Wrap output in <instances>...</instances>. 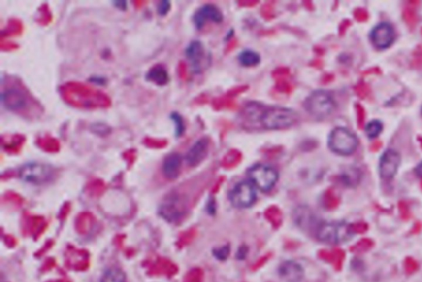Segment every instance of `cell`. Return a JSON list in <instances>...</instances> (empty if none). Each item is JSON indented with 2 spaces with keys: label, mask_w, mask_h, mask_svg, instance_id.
<instances>
[{
  "label": "cell",
  "mask_w": 422,
  "mask_h": 282,
  "mask_svg": "<svg viewBox=\"0 0 422 282\" xmlns=\"http://www.w3.org/2000/svg\"><path fill=\"white\" fill-rule=\"evenodd\" d=\"M259 122L266 130H282L293 126L298 121V114L283 106H270L260 112Z\"/></svg>",
  "instance_id": "obj_1"
},
{
  "label": "cell",
  "mask_w": 422,
  "mask_h": 282,
  "mask_svg": "<svg viewBox=\"0 0 422 282\" xmlns=\"http://www.w3.org/2000/svg\"><path fill=\"white\" fill-rule=\"evenodd\" d=\"M356 90H357L358 96L360 97L361 99H365V98L369 96V93H370V88H369V84L364 83V82H360L357 86Z\"/></svg>",
  "instance_id": "obj_27"
},
{
  "label": "cell",
  "mask_w": 422,
  "mask_h": 282,
  "mask_svg": "<svg viewBox=\"0 0 422 282\" xmlns=\"http://www.w3.org/2000/svg\"><path fill=\"white\" fill-rule=\"evenodd\" d=\"M407 3V5L403 9L402 17H403L405 23H407L408 27L414 28L418 22L416 8L419 4L420 2L419 1H408Z\"/></svg>",
  "instance_id": "obj_18"
},
{
  "label": "cell",
  "mask_w": 422,
  "mask_h": 282,
  "mask_svg": "<svg viewBox=\"0 0 422 282\" xmlns=\"http://www.w3.org/2000/svg\"><path fill=\"white\" fill-rule=\"evenodd\" d=\"M182 158L178 153L168 154L162 163V173L166 178L175 180L178 177L182 169Z\"/></svg>",
  "instance_id": "obj_15"
},
{
  "label": "cell",
  "mask_w": 422,
  "mask_h": 282,
  "mask_svg": "<svg viewBox=\"0 0 422 282\" xmlns=\"http://www.w3.org/2000/svg\"><path fill=\"white\" fill-rule=\"evenodd\" d=\"M248 248L247 247H239V249H238V252H237V258L238 260H243L247 257V254H248Z\"/></svg>",
  "instance_id": "obj_35"
},
{
  "label": "cell",
  "mask_w": 422,
  "mask_h": 282,
  "mask_svg": "<svg viewBox=\"0 0 422 282\" xmlns=\"http://www.w3.org/2000/svg\"><path fill=\"white\" fill-rule=\"evenodd\" d=\"M370 40L379 50L389 48L394 42V28L389 23H379L371 31Z\"/></svg>",
  "instance_id": "obj_10"
},
{
  "label": "cell",
  "mask_w": 422,
  "mask_h": 282,
  "mask_svg": "<svg viewBox=\"0 0 422 282\" xmlns=\"http://www.w3.org/2000/svg\"><path fill=\"white\" fill-rule=\"evenodd\" d=\"M213 254L216 259L220 261H225L230 254V247L228 245H225L222 247H218L213 250Z\"/></svg>",
  "instance_id": "obj_24"
},
{
  "label": "cell",
  "mask_w": 422,
  "mask_h": 282,
  "mask_svg": "<svg viewBox=\"0 0 422 282\" xmlns=\"http://www.w3.org/2000/svg\"><path fill=\"white\" fill-rule=\"evenodd\" d=\"M382 130H383V125L378 120L370 121L365 127V132L369 138L377 137L379 134L381 133Z\"/></svg>",
  "instance_id": "obj_21"
},
{
  "label": "cell",
  "mask_w": 422,
  "mask_h": 282,
  "mask_svg": "<svg viewBox=\"0 0 422 282\" xmlns=\"http://www.w3.org/2000/svg\"></svg>",
  "instance_id": "obj_41"
},
{
  "label": "cell",
  "mask_w": 422,
  "mask_h": 282,
  "mask_svg": "<svg viewBox=\"0 0 422 282\" xmlns=\"http://www.w3.org/2000/svg\"><path fill=\"white\" fill-rule=\"evenodd\" d=\"M94 132H98V131H100L99 132V135H101V133L106 134L107 131H109V129L106 127V126L105 125H102V124H97V125H94Z\"/></svg>",
  "instance_id": "obj_34"
},
{
  "label": "cell",
  "mask_w": 422,
  "mask_h": 282,
  "mask_svg": "<svg viewBox=\"0 0 422 282\" xmlns=\"http://www.w3.org/2000/svg\"><path fill=\"white\" fill-rule=\"evenodd\" d=\"M418 141H419L420 145H421V147H422V136H421V137H418Z\"/></svg>",
  "instance_id": "obj_39"
},
{
  "label": "cell",
  "mask_w": 422,
  "mask_h": 282,
  "mask_svg": "<svg viewBox=\"0 0 422 282\" xmlns=\"http://www.w3.org/2000/svg\"><path fill=\"white\" fill-rule=\"evenodd\" d=\"M145 78L147 81L155 83L156 85L164 86L167 85L169 82V74L164 66L156 65L147 72Z\"/></svg>",
  "instance_id": "obj_17"
},
{
  "label": "cell",
  "mask_w": 422,
  "mask_h": 282,
  "mask_svg": "<svg viewBox=\"0 0 422 282\" xmlns=\"http://www.w3.org/2000/svg\"><path fill=\"white\" fill-rule=\"evenodd\" d=\"M421 186H422V180H421Z\"/></svg>",
  "instance_id": "obj_40"
},
{
  "label": "cell",
  "mask_w": 422,
  "mask_h": 282,
  "mask_svg": "<svg viewBox=\"0 0 422 282\" xmlns=\"http://www.w3.org/2000/svg\"><path fill=\"white\" fill-rule=\"evenodd\" d=\"M359 172L356 169H351L349 171L346 172L342 174L341 179L344 183L347 186H354L357 185V182L359 181Z\"/></svg>",
  "instance_id": "obj_22"
},
{
  "label": "cell",
  "mask_w": 422,
  "mask_h": 282,
  "mask_svg": "<svg viewBox=\"0 0 422 282\" xmlns=\"http://www.w3.org/2000/svg\"><path fill=\"white\" fill-rule=\"evenodd\" d=\"M185 55L193 73H200L208 66L209 57L205 46L199 40H194L187 45Z\"/></svg>",
  "instance_id": "obj_8"
},
{
  "label": "cell",
  "mask_w": 422,
  "mask_h": 282,
  "mask_svg": "<svg viewBox=\"0 0 422 282\" xmlns=\"http://www.w3.org/2000/svg\"><path fill=\"white\" fill-rule=\"evenodd\" d=\"M238 61L244 67H253L258 66L260 62L259 54L251 50H245L238 55Z\"/></svg>",
  "instance_id": "obj_19"
},
{
  "label": "cell",
  "mask_w": 422,
  "mask_h": 282,
  "mask_svg": "<svg viewBox=\"0 0 422 282\" xmlns=\"http://www.w3.org/2000/svg\"><path fill=\"white\" fill-rule=\"evenodd\" d=\"M257 199V190L253 182L243 181L236 184L230 192L229 200L237 208H248L253 206Z\"/></svg>",
  "instance_id": "obj_7"
},
{
  "label": "cell",
  "mask_w": 422,
  "mask_h": 282,
  "mask_svg": "<svg viewBox=\"0 0 422 282\" xmlns=\"http://www.w3.org/2000/svg\"><path fill=\"white\" fill-rule=\"evenodd\" d=\"M160 214L167 221L173 222L179 219L182 215V209L180 208L177 198L175 197H168L161 205Z\"/></svg>",
  "instance_id": "obj_16"
},
{
  "label": "cell",
  "mask_w": 422,
  "mask_h": 282,
  "mask_svg": "<svg viewBox=\"0 0 422 282\" xmlns=\"http://www.w3.org/2000/svg\"><path fill=\"white\" fill-rule=\"evenodd\" d=\"M101 282H127V277L122 270L111 267L104 272Z\"/></svg>",
  "instance_id": "obj_20"
},
{
  "label": "cell",
  "mask_w": 422,
  "mask_h": 282,
  "mask_svg": "<svg viewBox=\"0 0 422 282\" xmlns=\"http://www.w3.org/2000/svg\"><path fill=\"white\" fill-rule=\"evenodd\" d=\"M171 10V2L168 0L160 1L157 6V13L161 17H164Z\"/></svg>",
  "instance_id": "obj_25"
},
{
  "label": "cell",
  "mask_w": 422,
  "mask_h": 282,
  "mask_svg": "<svg viewBox=\"0 0 422 282\" xmlns=\"http://www.w3.org/2000/svg\"><path fill=\"white\" fill-rule=\"evenodd\" d=\"M352 234L351 225L340 222L324 223L317 229V237L319 240L329 245L346 242L352 237Z\"/></svg>",
  "instance_id": "obj_5"
},
{
  "label": "cell",
  "mask_w": 422,
  "mask_h": 282,
  "mask_svg": "<svg viewBox=\"0 0 422 282\" xmlns=\"http://www.w3.org/2000/svg\"><path fill=\"white\" fill-rule=\"evenodd\" d=\"M222 13L216 6L206 4L199 8L193 17V22L195 28L201 29L207 21L213 23H220L223 21Z\"/></svg>",
  "instance_id": "obj_12"
},
{
  "label": "cell",
  "mask_w": 422,
  "mask_h": 282,
  "mask_svg": "<svg viewBox=\"0 0 422 282\" xmlns=\"http://www.w3.org/2000/svg\"><path fill=\"white\" fill-rule=\"evenodd\" d=\"M407 269L409 270V271H412V270H414L415 268V263L414 262H412V260H409V261H407Z\"/></svg>",
  "instance_id": "obj_37"
},
{
  "label": "cell",
  "mask_w": 422,
  "mask_h": 282,
  "mask_svg": "<svg viewBox=\"0 0 422 282\" xmlns=\"http://www.w3.org/2000/svg\"><path fill=\"white\" fill-rule=\"evenodd\" d=\"M354 17L358 22L363 23L369 19V13L364 8H357V10L355 11Z\"/></svg>",
  "instance_id": "obj_29"
},
{
  "label": "cell",
  "mask_w": 422,
  "mask_h": 282,
  "mask_svg": "<svg viewBox=\"0 0 422 282\" xmlns=\"http://www.w3.org/2000/svg\"><path fill=\"white\" fill-rule=\"evenodd\" d=\"M279 276L286 282H301L304 277V270L298 262L286 261L278 269Z\"/></svg>",
  "instance_id": "obj_14"
},
{
  "label": "cell",
  "mask_w": 422,
  "mask_h": 282,
  "mask_svg": "<svg viewBox=\"0 0 422 282\" xmlns=\"http://www.w3.org/2000/svg\"><path fill=\"white\" fill-rule=\"evenodd\" d=\"M381 142H380V141H376V142H374V144H372L371 148H370V149H371L372 151L376 152L381 148Z\"/></svg>",
  "instance_id": "obj_36"
},
{
  "label": "cell",
  "mask_w": 422,
  "mask_h": 282,
  "mask_svg": "<svg viewBox=\"0 0 422 282\" xmlns=\"http://www.w3.org/2000/svg\"><path fill=\"white\" fill-rule=\"evenodd\" d=\"M92 81H94V82H97V83H99V84H103V83H105V79H103V78H99V77H97V78H93V79H92Z\"/></svg>",
  "instance_id": "obj_38"
},
{
  "label": "cell",
  "mask_w": 422,
  "mask_h": 282,
  "mask_svg": "<svg viewBox=\"0 0 422 282\" xmlns=\"http://www.w3.org/2000/svg\"><path fill=\"white\" fill-rule=\"evenodd\" d=\"M401 164V156L394 149H388L379 161V174L385 180H391L397 174Z\"/></svg>",
  "instance_id": "obj_11"
},
{
  "label": "cell",
  "mask_w": 422,
  "mask_h": 282,
  "mask_svg": "<svg viewBox=\"0 0 422 282\" xmlns=\"http://www.w3.org/2000/svg\"><path fill=\"white\" fill-rule=\"evenodd\" d=\"M413 65L415 66H422V47L419 46L416 49L413 54Z\"/></svg>",
  "instance_id": "obj_30"
},
{
  "label": "cell",
  "mask_w": 422,
  "mask_h": 282,
  "mask_svg": "<svg viewBox=\"0 0 422 282\" xmlns=\"http://www.w3.org/2000/svg\"><path fill=\"white\" fill-rule=\"evenodd\" d=\"M115 8L119 9L121 11H126L127 9V1L125 0H117V1H113L111 2Z\"/></svg>",
  "instance_id": "obj_33"
},
{
  "label": "cell",
  "mask_w": 422,
  "mask_h": 282,
  "mask_svg": "<svg viewBox=\"0 0 422 282\" xmlns=\"http://www.w3.org/2000/svg\"><path fill=\"white\" fill-rule=\"evenodd\" d=\"M1 102L6 109L11 111H21L28 106L27 94L20 88L10 87L2 92Z\"/></svg>",
  "instance_id": "obj_9"
},
{
  "label": "cell",
  "mask_w": 422,
  "mask_h": 282,
  "mask_svg": "<svg viewBox=\"0 0 422 282\" xmlns=\"http://www.w3.org/2000/svg\"><path fill=\"white\" fill-rule=\"evenodd\" d=\"M19 178L27 183L42 185L52 181L56 175L53 167L49 164L32 162L21 167L18 172Z\"/></svg>",
  "instance_id": "obj_3"
},
{
  "label": "cell",
  "mask_w": 422,
  "mask_h": 282,
  "mask_svg": "<svg viewBox=\"0 0 422 282\" xmlns=\"http://www.w3.org/2000/svg\"><path fill=\"white\" fill-rule=\"evenodd\" d=\"M170 118L175 124V135L177 137L182 136L185 131V125L183 119L177 112H172Z\"/></svg>",
  "instance_id": "obj_23"
},
{
  "label": "cell",
  "mask_w": 422,
  "mask_h": 282,
  "mask_svg": "<svg viewBox=\"0 0 422 282\" xmlns=\"http://www.w3.org/2000/svg\"></svg>",
  "instance_id": "obj_42"
},
{
  "label": "cell",
  "mask_w": 422,
  "mask_h": 282,
  "mask_svg": "<svg viewBox=\"0 0 422 282\" xmlns=\"http://www.w3.org/2000/svg\"><path fill=\"white\" fill-rule=\"evenodd\" d=\"M248 178L256 188L269 192L278 181V173L273 167L267 164H258L251 167L248 171Z\"/></svg>",
  "instance_id": "obj_6"
},
{
  "label": "cell",
  "mask_w": 422,
  "mask_h": 282,
  "mask_svg": "<svg viewBox=\"0 0 422 282\" xmlns=\"http://www.w3.org/2000/svg\"><path fill=\"white\" fill-rule=\"evenodd\" d=\"M351 228H352V231L353 234H355V233L361 234V233H364V232L367 231L368 225L366 224H364V223H358L357 224H352Z\"/></svg>",
  "instance_id": "obj_32"
},
{
  "label": "cell",
  "mask_w": 422,
  "mask_h": 282,
  "mask_svg": "<svg viewBox=\"0 0 422 282\" xmlns=\"http://www.w3.org/2000/svg\"><path fill=\"white\" fill-rule=\"evenodd\" d=\"M373 246H374V242H373L371 240H369V239H364V240H360V241L356 245L355 249H356V251H357V252H365V251H368V250L370 249Z\"/></svg>",
  "instance_id": "obj_26"
},
{
  "label": "cell",
  "mask_w": 422,
  "mask_h": 282,
  "mask_svg": "<svg viewBox=\"0 0 422 282\" xmlns=\"http://www.w3.org/2000/svg\"><path fill=\"white\" fill-rule=\"evenodd\" d=\"M210 142L207 138H201L196 141L186 154V162L191 167H196L201 164L207 156Z\"/></svg>",
  "instance_id": "obj_13"
},
{
  "label": "cell",
  "mask_w": 422,
  "mask_h": 282,
  "mask_svg": "<svg viewBox=\"0 0 422 282\" xmlns=\"http://www.w3.org/2000/svg\"><path fill=\"white\" fill-rule=\"evenodd\" d=\"M328 146L335 154L347 156L356 151L358 146V140L349 130L344 127H336L329 135Z\"/></svg>",
  "instance_id": "obj_4"
},
{
  "label": "cell",
  "mask_w": 422,
  "mask_h": 282,
  "mask_svg": "<svg viewBox=\"0 0 422 282\" xmlns=\"http://www.w3.org/2000/svg\"><path fill=\"white\" fill-rule=\"evenodd\" d=\"M398 207H399L400 214H401L402 219H405V220L408 219L410 217V213L409 208L407 207V203L405 202H400Z\"/></svg>",
  "instance_id": "obj_31"
},
{
  "label": "cell",
  "mask_w": 422,
  "mask_h": 282,
  "mask_svg": "<svg viewBox=\"0 0 422 282\" xmlns=\"http://www.w3.org/2000/svg\"><path fill=\"white\" fill-rule=\"evenodd\" d=\"M357 112V121H358V126L359 128H363L364 125V121H365V111L363 106L360 104H357L356 106Z\"/></svg>",
  "instance_id": "obj_28"
},
{
  "label": "cell",
  "mask_w": 422,
  "mask_h": 282,
  "mask_svg": "<svg viewBox=\"0 0 422 282\" xmlns=\"http://www.w3.org/2000/svg\"><path fill=\"white\" fill-rule=\"evenodd\" d=\"M305 111L315 118L324 119L333 114L336 104L331 94L324 90L314 91L304 101Z\"/></svg>",
  "instance_id": "obj_2"
}]
</instances>
